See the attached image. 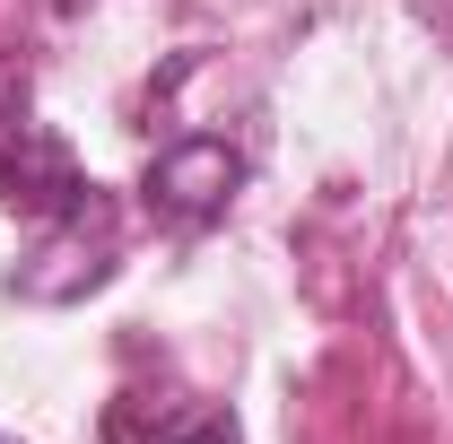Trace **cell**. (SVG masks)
I'll return each instance as SVG.
<instances>
[{"label": "cell", "instance_id": "2", "mask_svg": "<svg viewBox=\"0 0 453 444\" xmlns=\"http://www.w3.org/2000/svg\"><path fill=\"white\" fill-rule=\"evenodd\" d=\"M244 183V157L226 149V140H174L166 157L149 166V201L166 210V218H219L226 210V192Z\"/></svg>", "mask_w": 453, "mask_h": 444}, {"label": "cell", "instance_id": "3", "mask_svg": "<svg viewBox=\"0 0 453 444\" xmlns=\"http://www.w3.org/2000/svg\"><path fill=\"white\" fill-rule=\"evenodd\" d=\"M113 444H235L219 410H157V436H140V427H113Z\"/></svg>", "mask_w": 453, "mask_h": 444}, {"label": "cell", "instance_id": "1", "mask_svg": "<svg viewBox=\"0 0 453 444\" xmlns=\"http://www.w3.org/2000/svg\"><path fill=\"white\" fill-rule=\"evenodd\" d=\"M0 192H9L18 210H35V218H70V210L96 201V183L70 166V149H61L27 105L18 113L0 105Z\"/></svg>", "mask_w": 453, "mask_h": 444}]
</instances>
